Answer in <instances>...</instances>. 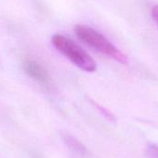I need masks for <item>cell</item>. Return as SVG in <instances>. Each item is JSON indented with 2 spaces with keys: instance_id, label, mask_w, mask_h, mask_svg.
I'll return each mask as SVG.
<instances>
[{
  "instance_id": "1",
  "label": "cell",
  "mask_w": 158,
  "mask_h": 158,
  "mask_svg": "<svg viewBox=\"0 0 158 158\" xmlns=\"http://www.w3.org/2000/svg\"><path fill=\"white\" fill-rule=\"evenodd\" d=\"M53 46L65 57H67L72 63L85 72H94L97 64L94 60L79 45L71 39L62 35L54 34L51 38Z\"/></svg>"
},
{
  "instance_id": "2",
  "label": "cell",
  "mask_w": 158,
  "mask_h": 158,
  "mask_svg": "<svg viewBox=\"0 0 158 158\" xmlns=\"http://www.w3.org/2000/svg\"><path fill=\"white\" fill-rule=\"evenodd\" d=\"M75 34L83 43L97 51L121 63L128 62L127 56L96 30L85 25L78 24L75 26Z\"/></svg>"
},
{
  "instance_id": "3",
  "label": "cell",
  "mask_w": 158,
  "mask_h": 158,
  "mask_svg": "<svg viewBox=\"0 0 158 158\" xmlns=\"http://www.w3.org/2000/svg\"><path fill=\"white\" fill-rule=\"evenodd\" d=\"M23 70L30 77H31L36 82L46 84L49 81V74L46 69L35 61L28 60L24 61Z\"/></svg>"
},
{
  "instance_id": "4",
  "label": "cell",
  "mask_w": 158,
  "mask_h": 158,
  "mask_svg": "<svg viewBox=\"0 0 158 158\" xmlns=\"http://www.w3.org/2000/svg\"><path fill=\"white\" fill-rule=\"evenodd\" d=\"M146 156L149 158H158V145L151 143L146 148Z\"/></svg>"
},
{
  "instance_id": "5",
  "label": "cell",
  "mask_w": 158,
  "mask_h": 158,
  "mask_svg": "<svg viewBox=\"0 0 158 158\" xmlns=\"http://www.w3.org/2000/svg\"><path fill=\"white\" fill-rule=\"evenodd\" d=\"M152 17H153V19L155 20V21L157 23L158 25V5L155 6L152 8Z\"/></svg>"
}]
</instances>
